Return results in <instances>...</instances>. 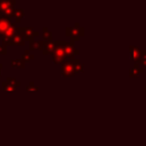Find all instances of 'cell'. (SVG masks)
I'll list each match as a JSON object with an SVG mask.
<instances>
[{"label": "cell", "mask_w": 146, "mask_h": 146, "mask_svg": "<svg viewBox=\"0 0 146 146\" xmlns=\"http://www.w3.org/2000/svg\"><path fill=\"white\" fill-rule=\"evenodd\" d=\"M11 66L13 68H24V61L22 59H12Z\"/></svg>", "instance_id": "4"}, {"label": "cell", "mask_w": 146, "mask_h": 146, "mask_svg": "<svg viewBox=\"0 0 146 146\" xmlns=\"http://www.w3.org/2000/svg\"><path fill=\"white\" fill-rule=\"evenodd\" d=\"M13 16H15L17 18V22H20V18L21 17L24 16V11H23V9H16V10H14V15Z\"/></svg>", "instance_id": "6"}, {"label": "cell", "mask_w": 146, "mask_h": 146, "mask_svg": "<svg viewBox=\"0 0 146 146\" xmlns=\"http://www.w3.org/2000/svg\"><path fill=\"white\" fill-rule=\"evenodd\" d=\"M2 67H3V65L0 63V76H1V69H2Z\"/></svg>", "instance_id": "12"}, {"label": "cell", "mask_w": 146, "mask_h": 146, "mask_svg": "<svg viewBox=\"0 0 146 146\" xmlns=\"http://www.w3.org/2000/svg\"><path fill=\"white\" fill-rule=\"evenodd\" d=\"M31 59H33V55L29 54V51H25L24 54L22 55V60L25 61V62H28Z\"/></svg>", "instance_id": "8"}, {"label": "cell", "mask_w": 146, "mask_h": 146, "mask_svg": "<svg viewBox=\"0 0 146 146\" xmlns=\"http://www.w3.org/2000/svg\"><path fill=\"white\" fill-rule=\"evenodd\" d=\"M13 25V23L10 21V19L0 18V36H5L8 29Z\"/></svg>", "instance_id": "1"}, {"label": "cell", "mask_w": 146, "mask_h": 146, "mask_svg": "<svg viewBox=\"0 0 146 146\" xmlns=\"http://www.w3.org/2000/svg\"><path fill=\"white\" fill-rule=\"evenodd\" d=\"M41 42H35V41H31L30 42V49H39L40 48Z\"/></svg>", "instance_id": "9"}, {"label": "cell", "mask_w": 146, "mask_h": 146, "mask_svg": "<svg viewBox=\"0 0 146 146\" xmlns=\"http://www.w3.org/2000/svg\"><path fill=\"white\" fill-rule=\"evenodd\" d=\"M2 86H3V89H4V91H15V89H16V87H15V86L7 83L6 81L2 82Z\"/></svg>", "instance_id": "5"}, {"label": "cell", "mask_w": 146, "mask_h": 146, "mask_svg": "<svg viewBox=\"0 0 146 146\" xmlns=\"http://www.w3.org/2000/svg\"><path fill=\"white\" fill-rule=\"evenodd\" d=\"M6 82L9 84H11V85L15 86V87H17V86H20V82L17 81L15 78H12V77H7L6 78Z\"/></svg>", "instance_id": "7"}, {"label": "cell", "mask_w": 146, "mask_h": 146, "mask_svg": "<svg viewBox=\"0 0 146 146\" xmlns=\"http://www.w3.org/2000/svg\"><path fill=\"white\" fill-rule=\"evenodd\" d=\"M26 90L27 91H35V90H37V87L33 86V83H30V85L26 87Z\"/></svg>", "instance_id": "11"}, {"label": "cell", "mask_w": 146, "mask_h": 146, "mask_svg": "<svg viewBox=\"0 0 146 146\" xmlns=\"http://www.w3.org/2000/svg\"><path fill=\"white\" fill-rule=\"evenodd\" d=\"M13 5H15V1H0V10H5V9H10L13 7Z\"/></svg>", "instance_id": "3"}, {"label": "cell", "mask_w": 146, "mask_h": 146, "mask_svg": "<svg viewBox=\"0 0 146 146\" xmlns=\"http://www.w3.org/2000/svg\"><path fill=\"white\" fill-rule=\"evenodd\" d=\"M24 44V37L19 33L11 37V45H23Z\"/></svg>", "instance_id": "2"}, {"label": "cell", "mask_w": 146, "mask_h": 146, "mask_svg": "<svg viewBox=\"0 0 146 146\" xmlns=\"http://www.w3.org/2000/svg\"><path fill=\"white\" fill-rule=\"evenodd\" d=\"M7 53L6 47L3 46V45H0V54L1 55H5Z\"/></svg>", "instance_id": "10"}]
</instances>
